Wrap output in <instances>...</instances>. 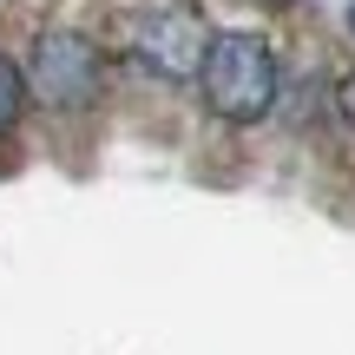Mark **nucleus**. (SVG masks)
Returning a JSON list of instances; mask_svg holds the SVG:
<instances>
[{"instance_id": "obj_1", "label": "nucleus", "mask_w": 355, "mask_h": 355, "mask_svg": "<svg viewBox=\"0 0 355 355\" xmlns=\"http://www.w3.org/2000/svg\"><path fill=\"white\" fill-rule=\"evenodd\" d=\"M198 79H204V105L230 125H257L283 99V66L270 53V40H257V33H217Z\"/></svg>"}, {"instance_id": "obj_2", "label": "nucleus", "mask_w": 355, "mask_h": 355, "mask_svg": "<svg viewBox=\"0 0 355 355\" xmlns=\"http://www.w3.org/2000/svg\"><path fill=\"white\" fill-rule=\"evenodd\" d=\"M20 86L33 92V99L60 105V112H79V105L99 99V86H105V60H99V46H92L86 33H66V26H53V33L33 40Z\"/></svg>"}, {"instance_id": "obj_3", "label": "nucleus", "mask_w": 355, "mask_h": 355, "mask_svg": "<svg viewBox=\"0 0 355 355\" xmlns=\"http://www.w3.org/2000/svg\"><path fill=\"white\" fill-rule=\"evenodd\" d=\"M211 40H217L211 13L191 7V0H171V7H152L139 26H132V60H139L152 79H165V86H184V79H198Z\"/></svg>"}, {"instance_id": "obj_4", "label": "nucleus", "mask_w": 355, "mask_h": 355, "mask_svg": "<svg viewBox=\"0 0 355 355\" xmlns=\"http://www.w3.org/2000/svg\"><path fill=\"white\" fill-rule=\"evenodd\" d=\"M20 105H26V86H20V66L0 53V132H13V119H20Z\"/></svg>"}, {"instance_id": "obj_5", "label": "nucleus", "mask_w": 355, "mask_h": 355, "mask_svg": "<svg viewBox=\"0 0 355 355\" xmlns=\"http://www.w3.org/2000/svg\"><path fill=\"white\" fill-rule=\"evenodd\" d=\"M336 105H343V119H349V125H355V73L343 79V86H336Z\"/></svg>"}, {"instance_id": "obj_6", "label": "nucleus", "mask_w": 355, "mask_h": 355, "mask_svg": "<svg viewBox=\"0 0 355 355\" xmlns=\"http://www.w3.org/2000/svg\"><path fill=\"white\" fill-rule=\"evenodd\" d=\"M349 33H355V7H349Z\"/></svg>"}]
</instances>
